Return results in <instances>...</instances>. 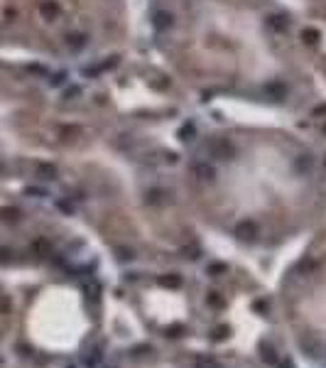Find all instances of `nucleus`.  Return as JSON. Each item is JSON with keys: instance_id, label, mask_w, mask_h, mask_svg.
<instances>
[{"instance_id": "nucleus-1", "label": "nucleus", "mask_w": 326, "mask_h": 368, "mask_svg": "<svg viewBox=\"0 0 326 368\" xmlns=\"http://www.w3.org/2000/svg\"><path fill=\"white\" fill-rule=\"evenodd\" d=\"M206 152L214 160H233L236 157V145L228 138H211L206 142Z\"/></svg>"}, {"instance_id": "nucleus-2", "label": "nucleus", "mask_w": 326, "mask_h": 368, "mask_svg": "<svg viewBox=\"0 0 326 368\" xmlns=\"http://www.w3.org/2000/svg\"><path fill=\"white\" fill-rule=\"evenodd\" d=\"M194 177L201 179V182H214V179H216V167H214L211 162L201 160V162L194 164Z\"/></svg>"}, {"instance_id": "nucleus-3", "label": "nucleus", "mask_w": 326, "mask_h": 368, "mask_svg": "<svg viewBox=\"0 0 326 368\" xmlns=\"http://www.w3.org/2000/svg\"><path fill=\"white\" fill-rule=\"evenodd\" d=\"M152 25H154V30L165 32V30H170V27L174 25V18H172V13H167V10H154V13H152Z\"/></svg>"}, {"instance_id": "nucleus-4", "label": "nucleus", "mask_w": 326, "mask_h": 368, "mask_svg": "<svg viewBox=\"0 0 326 368\" xmlns=\"http://www.w3.org/2000/svg\"><path fill=\"white\" fill-rule=\"evenodd\" d=\"M236 236L240 238V241H255L258 238V226H255V221H240L238 226H236Z\"/></svg>"}, {"instance_id": "nucleus-5", "label": "nucleus", "mask_w": 326, "mask_h": 368, "mask_svg": "<svg viewBox=\"0 0 326 368\" xmlns=\"http://www.w3.org/2000/svg\"><path fill=\"white\" fill-rule=\"evenodd\" d=\"M40 13H42V18H44V20H49V23H52V20H57V18H59V13H62V10H59V5L54 3V0H42V3H40Z\"/></svg>"}, {"instance_id": "nucleus-6", "label": "nucleus", "mask_w": 326, "mask_h": 368, "mask_svg": "<svg viewBox=\"0 0 326 368\" xmlns=\"http://www.w3.org/2000/svg\"><path fill=\"white\" fill-rule=\"evenodd\" d=\"M66 47H69L71 52L84 49V47H86V35H84V32H69V35H66Z\"/></svg>"}, {"instance_id": "nucleus-7", "label": "nucleus", "mask_w": 326, "mask_h": 368, "mask_svg": "<svg viewBox=\"0 0 326 368\" xmlns=\"http://www.w3.org/2000/svg\"><path fill=\"white\" fill-rule=\"evenodd\" d=\"M287 25H289V20H287L284 15H270V18H267V27H270V30H275V32L287 30Z\"/></svg>"}, {"instance_id": "nucleus-8", "label": "nucleus", "mask_w": 326, "mask_h": 368, "mask_svg": "<svg viewBox=\"0 0 326 368\" xmlns=\"http://www.w3.org/2000/svg\"><path fill=\"white\" fill-rule=\"evenodd\" d=\"M177 138H179L182 142H189V140H194V138H196V125H194V123H184V125L177 130Z\"/></svg>"}, {"instance_id": "nucleus-9", "label": "nucleus", "mask_w": 326, "mask_h": 368, "mask_svg": "<svg viewBox=\"0 0 326 368\" xmlns=\"http://www.w3.org/2000/svg\"><path fill=\"white\" fill-rule=\"evenodd\" d=\"M260 351H262L260 356H262V361H265L267 366H277V363H280V358H277V353H275V348H272V346H265V344H262V348H260Z\"/></svg>"}, {"instance_id": "nucleus-10", "label": "nucleus", "mask_w": 326, "mask_h": 368, "mask_svg": "<svg viewBox=\"0 0 326 368\" xmlns=\"http://www.w3.org/2000/svg\"><path fill=\"white\" fill-rule=\"evenodd\" d=\"M302 40H304L306 45H316V42L321 40V32H319L316 27H304V32H302Z\"/></svg>"}, {"instance_id": "nucleus-11", "label": "nucleus", "mask_w": 326, "mask_h": 368, "mask_svg": "<svg viewBox=\"0 0 326 368\" xmlns=\"http://www.w3.org/2000/svg\"><path fill=\"white\" fill-rule=\"evenodd\" d=\"M37 174H40V179H57V167L54 164H40L37 167Z\"/></svg>"}, {"instance_id": "nucleus-12", "label": "nucleus", "mask_w": 326, "mask_h": 368, "mask_svg": "<svg viewBox=\"0 0 326 368\" xmlns=\"http://www.w3.org/2000/svg\"><path fill=\"white\" fill-rule=\"evenodd\" d=\"M159 285H162V287H172V290H177V287L182 285V277L172 273V275H165V277H159Z\"/></svg>"}, {"instance_id": "nucleus-13", "label": "nucleus", "mask_w": 326, "mask_h": 368, "mask_svg": "<svg viewBox=\"0 0 326 368\" xmlns=\"http://www.w3.org/2000/svg\"><path fill=\"white\" fill-rule=\"evenodd\" d=\"M194 368H221V366H218V361L211 358V356H199L196 363H194Z\"/></svg>"}, {"instance_id": "nucleus-14", "label": "nucleus", "mask_w": 326, "mask_h": 368, "mask_svg": "<svg viewBox=\"0 0 326 368\" xmlns=\"http://www.w3.org/2000/svg\"><path fill=\"white\" fill-rule=\"evenodd\" d=\"M226 273H228V265H226V263H211V265H209V275H214V277L226 275Z\"/></svg>"}, {"instance_id": "nucleus-15", "label": "nucleus", "mask_w": 326, "mask_h": 368, "mask_svg": "<svg viewBox=\"0 0 326 368\" xmlns=\"http://www.w3.org/2000/svg\"><path fill=\"white\" fill-rule=\"evenodd\" d=\"M0 219H3V221H18L20 219V211L18 209H0Z\"/></svg>"}, {"instance_id": "nucleus-16", "label": "nucleus", "mask_w": 326, "mask_h": 368, "mask_svg": "<svg viewBox=\"0 0 326 368\" xmlns=\"http://www.w3.org/2000/svg\"><path fill=\"white\" fill-rule=\"evenodd\" d=\"M297 169L299 172H309L311 169V157L309 155H299L297 157Z\"/></svg>"}, {"instance_id": "nucleus-17", "label": "nucleus", "mask_w": 326, "mask_h": 368, "mask_svg": "<svg viewBox=\"0 0 326 368\" xmlns=\"http://www.w3.org/2000/svg\"><path fill=\"white\" fill-rule=\"evenodd\" d=\"M162 197H165V192H162V189L147 192V202H150V204H162Z\"/></svg>"}, {"instance_id": "nucleus-18", "label": "nucleus", "mask_w": 326, "mask_h": 368, "mask_svg": "<svg viewBox=\"0 0 326 368\" xmlns=\"http://www.w3.org/2000/svg\"><path fill=\"white\" fill-rule=\"evenodd\" d=\"M206 302H209L211 307H223V297H221L218 292H209V297H206Z\"/></svg>"}, {"instance_id": "nucleus-19", "label": "nucleus", "mask_w": 326, "mask_h": 368, "mask_svg": "<svg viewBox=\"0 0 326 368\" xmlns=\"http://www.w3.org/2000/svg\"><path fill=\"white\" fill-rule=\"evenodd\" d=\"M228 334H231V331H228V326H218V329L214 331V341H223Z\"/></svg>"}, {"instance_id": "nucleus-20", "label": "nucleus", "mask_w": 326, "mask_h": 368, "mask_svg": "<svg viewBox=\"0 0 326 368\" xmlns=\"http://www.w3.org/2000/svg\"><path fill=\"white\" fill-rule=\"evenodd\" d=\"M182 331H184V326H182V324H172V326H167V336H182Z\"/></svg>"}, {"instance_id": "nucleus-21", "label": "nucleus", "mask_w": 326, "mask_h": 368, "mask_svg": "<svg viewBox=\"0 0 326 368\" xmlns=\"http://www.w3.org/2000/svg\"><path fill=\"white\" fill-rule=\"evenodd\" d=\"M25 192H27L30 197H47V192H44V189H37V187H27Z\"/></svg>"}, {"instance_id": "nucleus-22", "label": "nucleus", "mask_w": 326, "mask_h": 368, "mask_svg": "<svg viewBox=\"0 0 326 368\" xmlns=\"http://www.w3.org/2000/svg\"><path fill=\"white\" fill-rule=\"evenodd\" d=\"M64 79H66V74H62V71H59V74H54V76H52V79H49V81H52V84H54V86H59V84H62V81H64Z\"/></svg>"}, {"instance_id": "nucleus-23", "label": "nucleus", "mask_w": 326, "mask_h": 368, "mask_svg": "<svg viewBox=\"0 0 326 368\" xmlns=\"http://www.w3.org/2000/svg\"><path fill=\"white\" fill-rule=\"evenodd\" d=\"M184 253H187V258H192V260H196V258H199V248H187Z\"/></svg>"}, {"instance_id": "nucleus-24", "label": "nucleus", "mask_w": 326, "mask_h": 368, "mask_svg": "<svg viewBox=\"0 0 326 368\" xmlns=\"http://www.w3.org/2000/svg\"><path fill=\"white\" fill-rule=\"evenodd\" d=\"M118 253H120V260H128V258H132V251H125V248H118Z\"/></svg>"}, {"instance_id": "nucleus-25", "label": "nucleus", "mask_w": 326, "mask_h": 368, "mask_svg": "<svg viewBox=\"0 0 326 368\" xmlns=\"http://www.w3.org/2000/svg\"><path fill=\"white\" fill-rule=\"evenodd\" d=\"M267 307H270V304H267V302H262V299H260V302H255V312H267Z\"/></svg>"}, {"instance_id": "nucleus-26", "label": "nucleus", "mask_w": 326, "mask_h": 368, "mask_svg": "<svg viewBox=\"0 0 326 368\" xmlns=\"http://www.w3.org/2000/svg\"><path fill=\"white\" fill-rule=\"evenodd\" d=\"M8 255H10V251H5V248H0V260H8Z\"/></svg>"}, {"instance_id": "nucleus-27", "label": "nucleus", "mask_w": 326, "mask_h": 368, "mask_svg": "<svg viewBox=\"0 0 326 368\" xmlns=\"http://www.w3.org/2000/svg\"><path fill=\"white\" fill-rule=\"evenodd\" d=\"M66 96H69V98H71V96H79V89H76V86H74V89H69V93H66Z\"/></svg>"}, {"instance_id": "nucleus-28", "label": "nucleus", "mask_w": 326, "mask_h": 368, "mask_svg": "<svg viewBox=\"0 0 326 368\" xmlns=\"http://www.w3.org/2000/svg\"><path fill=\"white\" fill-rule=\"evenodd\" d=\"M277 366H280V368H294V366H292L289 361H287V363H277Z\"/></svg>"}, {"instance_id": "nucleus-29", "label": "nucleus", "mask_w": 326, "mask_h": 368, "mask_svg": "<svg viewBox=\"0 0 326 368\" xmlns=\"http://www.w3.org/2000/svg\"><path fill=\"white\" fill-rule=\"evenodd\" d=\"M324 133H326V125H324Z\"/></svg>"}, {"instance_id": "nucleus-30", "label": "nucleus", "mask_w": 326, "mask_h": 368, "mask_svg": "<svg viewBox=\"0 0 326 368\" xmlns=\"http://www.w3.org/2000/svg\"><path fill=\"white\" fill-rule=\"evenodd\" d=\"M324 164H326V160H324Z\"/></svg>"}]
</instances>
